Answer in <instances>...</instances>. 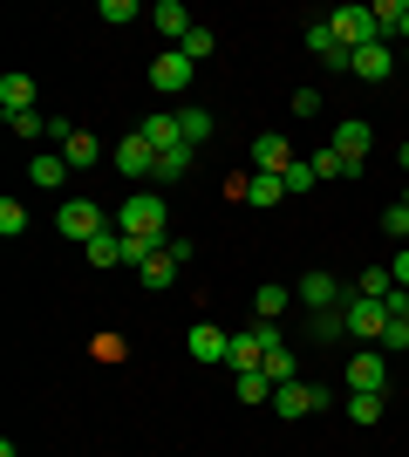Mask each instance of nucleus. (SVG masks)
I'll return each mask as SVG.
<instances>
[{"label": "nucleus", "mask_w": 409, "mask_h": 457, "mask_svg": "<svg viewBox=\"0 0 409 457\" xmlns=\"http://www.w3.org/2000/svg\"><path fill=\"white\" fill-rule=\"evenodd\" d=\"M117 232L123 239H151V246H164L171 239V212H164V198L157 191H130L117 212Z\"/></svg>", "instance_id": "1"}, {"label": "nucleus", "mask_w": 409, "mask_h": 457, "mask_svg": "<svg viewBox=\"0 0 409 457\" xmlns=\"http://www.w3.org/2000/svg\"><path fill=\"white\" fill-rule=\"evenodd\" d=\"M341 314H348V335L355 342H382V335H389V301H375V294H348V301H341Z\"/></svg>", "instance_id": "2"}, {"label": "nucleus", "mask_w": 409, "mask_h": 457, "mask_svg": "<svg viewBox=\"0 0 409 457\" xmlns=\"http://www.w3.org/2000/svg\"><path fill=\"white\" fill-rule=\"evenodd\" d=\"M328 28H334V41H341V48H369V41H382V28H375V7H334L328 14Z\"/></svg>", "instance_id": "3"}, {"label": "nucleus", "mask_w": 409, "mask_h": 457, "mask_svg": "<svg viewBox=\"0 0 409 457\" xmlns=\"http://www.w3.org/2000/svg\"><path fill=\"white\" fill-rule=\"evenodd\" d=\"M192 82H198V62L184 55V48H164V55L151 62V89L157 96H184Z\"/></svg>", "instance_id": "4"}, {"label": "nucleus", "mask_w": 409, "mask_h": 457, "mask_svg": "<svg viewBox=\"0 0 409 457\" xmlns=\"http://www.w3.org/2000/svg\"><path fill=\"white\" fill-rule=\"evenodd\" d=\"M55 232H61V239H82V246H89L96 232H110V219H102V205H89V198H69V205L55 212Z\"/></svg>", "instance_id": "5"}, {"label": "nucleus", "mask_w": 409, "mask_h": 457, "mask_svg": "<svg viewBox=\"0 0 409 457\" xmlns=\"http://www.w3.org/2000/svg\"><path fill=\"white\" fill-rule=\"evenodd\" d=\"M273 410L287 423H300V417H314V410H328V389H321V382H280V389H273Z\"/></svg>", "instance_id": "6"}, {"label": "nucleus", "mask_w": 409, "mask_h": 457, "mask_svg": "<svg viewBox=\"0 0 409 457\" xmlns=\"http://www.w3.org/2000/svg\"><path fill=\"white\" fill-rule=\"evenodd\" d=\"M184 348H192V362H233V335H225L218 321H192Z\"/></svg>", "instance_id": "7"}, {"label": "nucleus", "mask_w": 409, "mask_h": 457, "mask_svg": "<svg viewBox=\"0 0 409 457\" xmlns=\"http://www.w3.org/2000/svg\"><path fill=\"white\" fill-rule=\"evenodd\" d=\"M382 382H389V355L382 348H369V355L348 362V396H382Z\"/></svg>", "instance_id": "8"}, {"label": "nucleus", "mask_w": 409, "mask_h": 457, "mask_svg": "<svg viewBox=\"0 0 409 457\" xmlns=\"http://www.w3.org/2000/svg\"><path fill=\"white\" fill-rule=\"evenodd\" d=\"M300 157H293V144L280 130H266V137H253V171H266V178H287Z\"/></svg>", "instance_id": "9"}, {"label": "nucleus", "mask_w": 409, "mask_h": 457, "mask_svg": "<svg viewBox=\"0 0 409 457\" xmlns=\"http://www.w3.org/2000/svg\"><path fill=\"white\" fill-rule=\"evenodd\" d=\"M293 301H307L314 314H328V307L341 301V280H334L328 267H314V273H300V287H293Z\"/></svg>", "instance_id": "10"}, {"label": "nucleus", "mask_w": 409, "mask_h": 457, "mask_svg": "<svg viewBox=\"0 0 409 457\" xmlns=\"http://www.w3.org/2000/svg\"><path fill=\"white\" fill-rule=\"evenodd\" d=\"M117 171H123V178H151V171H157V151H151V137H143V130H130V137L117 144Z\"/></svg>", "instance_id": "11"}, {"label": "nucleus", "mask_w": 409, "mask_h": 457, "mask_svg": "<svg viewBox=\"0 0 409 457\" xmlns=\"http://www.w3.org/2000/svg\"><path fill=\"white\" fill-rule=\"evenodd\" d=\"M389 69H396V48H389V41H369V48H355V55H348V76H362V82H382Z\"/></svg>", "instance_id": "12"}, {"label": "nucleus", "mask_w": 409, "mask_h": 457, "mask_svg": "<svg viewBox=\"0 0 409 457\" xmlns=\"http://www.w3.org/2000/svg\"><path fill=\"white\" fill-rule=\"evenodd\" d=\"M151 28H157V35H164V41H171V48H177V41L192 35L198 21L184 14V7H177V0H157V7H151Z\"/></svg>", "instance_id": "13"}, {"label": "nucleus", "mask_w": 409, "mask_h": 457, "mask_svg": "<svg viewBox=\"0 0 409 457\" xmlns=\"http://www.w3.org/2000/svg\"><path fill=\"white\" fill-rule=\"evenodd\" d=\"M35 110V76H0V116H28Z\"/></svg>", "instance_id": "14"}, {"label": "nucleus", "mask_w": 409, "mask_h": 457, "mask_svg": "<svg viewBox=\"0 0 409 457\" xmlns=\"http://www.w3.org/2000/svg\"><path fill=\"white\" fill-rule=\"evenodd\" d=\"M307 48H314V55H321V62H328L334 76H341V69H348V48H341V41H334V28H328V21H314V28H307Z\"/></svg>", "instance_id": "15"}, {"label": "nucleus", "mask_w": 409, "mask_h": 457, "mask_svg": "<svg viewBox=\"0 0 409 457\" xmlns=\"http://www.w3.org/2000/svg\"><path fill=\"white\" fill-rule=\"evenodd\" d=\"M375 28H382L389 48H396V35L409 41V0H375Z\"/></svg>", "instance_id": "16"}, {"label": "nucleus", "mask_w": 409, "mask_h": 457, "mask_svg": "<svg viewBox=\"0 0 409 457\" xmlns=\"http://www.w3.org/2000/svg\"><path fill=\"white\" fill-rule=\"evenodd\" d=\"M369 123H362V116H341V130H334V151L341 157H369Z\"/></svg>", "instance_id": "17"}, {"label": "nucleus", "mask_w": 409, "mask_h": 457, "mask_svg": "<svg viewBox=\"0 0 409 457\" xmlns=\"http://www.w3.org/2000/svg\"><path fill=\"white\" fill-rule=\"evenodd\" d=\"M136 130L151 137V151H177V144H184V137H177V116H171V110H157V116H143V123H136Z\"/></svg>", "instance_id": "18"}, {"label": "nucleus", "mask_w": 409, "mask_h": 457, "mask_svg": "<svg viewBox=\"0 0 409 457\" xmlns=\"http://www.w3.org/2000/svg\"><path fill=\"white\" fill-rule=\"evenodd\" d=\"M82 253H89V267H102V273H110V267H123V232H117V226H110V232H96V239H89Z\"/></svg>", "instance_id": "19"}, {"label": "nucleus", "mask_w": 409, "mask_h": 457, "mask_svg": "<svg viewBox=\"0 0 409 457\" xmlns=\"http://www.w3.org/2000/svg\"><path fill=\"white\" fill-rule=\"evenodd\" d=\"M177 137H184V144H192V151H198V144L212 137V116L198 110V103H184V110H177Z\"/></svg>", "instance_id": "20"}, {"label": "nucleus", "mask_w": 409, "mask_h": 457, "mask_svg": "<svg viewBox=\"0 0 409 457\" xmlns=\"http://www.w3.org/2000/svg\"><path fill=\"white\" fill-rule=\"evenodd\" d=\"M287 301H293V294H287L280 280L259 287V294H253V321H280V314H287Z\"/></svg>", "instance_id": "21"}, {"label": "nucleus", "mask_w": 409, "mask_h": 457, "mask_svg": "<svg viewBox=\"0 0 409 457\" xmlns=\"http://www.w3.org/2000/svg\"><path fill=\"white\" fill-rule=\"evenodd\" d=\"M287 198V178H266V171H253V191H246V205H259V212H273Z\"/></svg>", "instance_id": "22"}, {"label": "nucleus", "mask_w": 409, "mask_h": 457, "mask_svg": "<svg viewBox=\"0 0 409 457\" xmlns=\"http://www.w3.org/2000/svg\"><path fill=\"white\" fill-rule=\"evenodd\" d=\"M136 273H143V287H157V294H164V287L177 280V260H171V253H164V246H157V253H151V260H143V267H136Z\"/></svg>", "instance_id": "23"}, {"label": "nucleus", "mask_w": 409, "mask_h": 457, "mask_svg": "<svg viewBox=\"0 0 409 457\" xmlns=\"http://www.w3.org/2000/svg\"><path fill=\"white\" fill-rule=\"evenodd\" d=\"M184 171H192V144H177V151H157V185H171V178H184Z\"/></svg>", "instance_id": "24"}, {"label": "nucleus", "mask_w": 409, "mask_h": 457, "mask_svg": "<svg viewBox=\"0 0 409 457\" xmlns=\"http://www.w3.org/2000/svg\"><path fill=\"white\" fill-rule=\"evenodd\" d=\"M28 178H35V185H61V178H69V157H61V151H41L35 164H28Z\"/></svg>", "instance_id": "25"}, {"label": "nucleus", "mask_w": 409, "mask_h": 457, "mask_svg": "<svg viewBox=\"0 0 409 457\" xmlns=\"http://www.w3.org/2000/svg\"><path fill=\"white\" fill-rule=\"evenodd\" d=\"M259 376H266L273 389H280V382H300V376H293V348H266V362H259Z\"/></svg>", "instance_id": "26"}, {"label": "nucleus", "mask_w": 409, "mask_h": 457, "mask_svg": "<svg viewBox=\"0 0 409 457\" xmlns=\"http://www.w3.org/2000/svg\"><path fill=\"white\" fill-rule=\"evenodd\" d=\"M233 389H239V403H273V382L259 376V369H246V376H239Z\"/></svg>", "instance_id": "27"}, {"label": "nucleus", "mask_w": 409, "mask_h": 457, "mask_svg": "<svg viewBox=\"0 0 409 457\" xmlns=\"http://www.w3.org/2000/svg\"><path fill=\"white\" fill-rule=\"evenodd\" d=\"M89 355H96V362H123L130 348H123V335H117V328H102L96 342H89Z\"/></svg>", "instance_id": "28"}, {"label": "nucleus", "mask_w": 409, "mask_h": 457, "mask_svg": "<svg viewBox=\"0 0 409 457\" xmlns=\"http://www.w3.org/2000/svg\"><path fill=\"white\" fill-rule=\"evenodd\" d=\"M355 294H375V301H389V294H396L389 267H369V273H362V280H355Z\"/></svg>", "instance_id": "29"}, {"label": "nucleus", "mask_w": 409, "mask_h": 457, "mask_svg": "<svg viewBox=\"0 0 409 457\" xmlns=\"http://www.w3.org/2000/svg\"><path fill=\"white\" fill-rule=\"evenodd\" d=\"M177 48H184V55H192V62H205V55H212V48H218V35H212V28H192V35L177 41Z\"/></svg>", "instance_id": "30"}, {"label": "nucleus", "mask_w": 409, "mask_h": 457, "mask_svg": "<svg viewBox=\"0 0 409 457\" xmlns=\"http://www.w3.org/2000/svg\"><path fill=\"white\" fill-rule=\"evenodd\" d=\"M102 21H117V28H130V21H151L136 0H102Z\"/></svg>", "instance_id": "31"}, {"label": "nucleus", "mask_w": 409, "mask_h": 457, "mask_svg": "<svg viewBox=\"0 0 409 457\" xmlns=\"http://www.w3.org/2000/svg\"><path fill=\"white\" fill-rule=\"evenodd\" d=\"M314 335H321V342H334V335H348V314H341V307H328V314H314Z\"/></svg>", "instance_id": "32"}, {"label": "nucleus", "mask_w": 409, "mask_h": 457, "mask_svg": "<svg viewBox=\"0 0 409 457\" xmlns=\"http://www.w3.org/2000/svg\"><path fill=\"white\" fill-rule=\"evenodd\" d=\"M7 130H14L20 144H35V137H48V123H41V116L28 110V116H7Z\"/></svg>", "instance_id": "33"}, {"label": "nucleus", "mask_w": 409, "mask_h": 457, "mask_svg": "<svg viewBox=\"0 0 409 457\" xmlns=\"http://www.w3.org/2000/svg\"><path fill=\"white\" fill-rule=\"evenodd\" d=\"M382 417V396H348V423H375Z\"/></svg>", "instance_id": "34"}, {"label": "nucleus", "mask_w": 409, "mask_h": 457, "mask_svg": "<svg viewBox=\"0 0 409 457\" xmlns=\"http://www.w3.org/2000/svg\"><path fill=\"white\" fill-rule=\"evenodd\" d=\"M382 232H389V239H409V205H403V198L382 212Z\"/></svg>", "instance_id": "35"}, {"label": "nucleus", "mask_w": 409, "mask_h": 457, "mask_svg": "<svg viewBox=\"0 0 409 457\" xmlns=\"http://www.w3.org/2000/svg\"><path fill=\"white\" fill-rule=\"evenodd\" d=\"M0 232H7V239H20V232H28V212H20L14 198H7V205H0Z\"/></svg>", "instance_id": "36"}, {"label": "nucleus", "mask_w": 409, "mask_h": 457, "mask_svg": "<svg viewBox=\"0 0 409 457\" xmlns=\"http://www.w3.org/2000/svg\"><path fill=\"white\" fill-rule=\"evenodd\" d=\"M314 178H321V185H334V178H341V151H334V144L314 157Z\"/></svg>", "instance_id": "37"}, {"label": "nucleus", "mask_w": 409, "mask_h": 457, "mask_svg": "<svg viewBox=\"0 0 409 457\" xmlns=\"http://www.w3.org/2000/svg\"><path fill=\"white\" fill-rule=\"evenodd\" d=\"M293 116H321V89H293Z\"/></svg>", "instance_id": "38"}, {"label": "nucleus", "mask_w": 409, "mask_h": 457, "mask_svg": "<svg viewBox=\"0 0 409 457\" xmlns=\"http://www.w3.org/2000/svg\"><path fill=\"white\" fill-rule=\"evenodd\" d=\"M314 185H321V178H314V164H293V171H287V191H314Z\"/></svg>", "instance_id": "39"}, {"label": "nucleus", "mask_w": 409, "mask_h": 457, "mask_svg": "<svg viewBox=\"0 0 409 457\" xmlns=\"http://www.w3.org/2000/svg\"><path fill=\"white\" fill-rule=\"evenodd\" d=\"M375 348H382V355H389V348H409V321H389V335H382Z\"/></svg>", "instance_id": "40"}, {"label": "nucleus", "mask_w": 409, "mask_h": 457, "mask_svg": "<svg viewBox=\"0 0 409 457\" xmlns=\"http://www.w3.org/2000/svg\"><path fill=\"white\" fill-rule=\"evenodd\" d=\"M389 280H396V287H403V294H409V246H403V253H396V260H389Z\"/></svg>", "instance_id": "41"}, {"label": "nucleus", "mask_w": 409, "mask_h": 457, "mask_svg": "<svg viewBox=\"0 0 409 457\" xmlns=\"http://www.w3.org/2000/svg\"><path fill=\"white\" fill-rule=\"evenodd\" d=\"M396 164H403V171H409V137H403V144H396Z\"/></svg>", "instance_id": "42"}, {"label": "nucleus", "mask_w": 409, "mask_h": 457, "mask_svg": "<svg viewBox=\"0 0 409 457\" xmlns=\"http://www.w3.org/2000/svg\"><path fill=\"white\" fill-rule=\"evenodd\" d=\"M403 62H409V41H403Z\"/></svg>", "instance_id": "43"}, {"label": "nucleus", "mask_w": 409, "mask_h": 457, "mask_svg": "<svg viewBox=\"0 0 409 457\" xmlns=\"http://www.w3.org/2000/svg\"><path fill=\"white\" fill-rule=\"evenodd\" d=\"M403 205H409V185H403Z\"/></svg>", "instance_id": "44"}, {"label": "nucleus", "mask_w": 409, "mask_h": 457, "mask_svg": "<svg viewBox=\"0 0 409 457\" xmlns=\"http://www.w3.org/2000/svg\"><path fill=\"white\" fill-rule=\"evenodd\" d=\"M403 321H409V307H403Z\"/></svg>", "instance_id": "45"}]
</instances>
